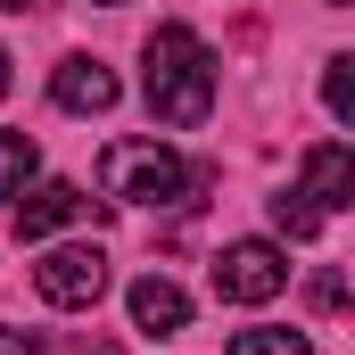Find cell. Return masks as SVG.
Instances as JSON below:
<instances>
[{
	"mask_svg": "<svg viewBox=\"0 0 355 355\" xmlns=\"http://www.w3.org/2000/svg\"><path fill=\"white\" fill-rule=\"evenodd\" d=\"M141 91H149L157 124H174V132L207 124V107H215V50L190 25H157L149 50H141Z\"/></svg>",
	"mask_w": 355,
	"mask_h": 355,
	"instance_id": "6da1fadb",
	"label": "cell"
},
{
	"mask_svg": "<svg viewBox=\"0 0 355 355\" xmlns=\"http://www.w3.org/2000/svg\"><path fill=\"white\" fill-rule=\"evenodd\" d=\"M207 190V166L174 157L166 141H107L99 149V198L116 207H190Z\"/></svg>",
	"mask_w": 355,
	"mask_h": 355,
	"instance_id": "7a4b0ae2",
	"label": "cell"
},
{
	"mask_svg": "<svg viewBox=\"0 0 355 355\" xmlns=\"http://www.w3.org/2000/svg\"><path fill=\"white\" fill-rule=\"evenodd\" d=\"M289 289V257L272 248V240H232L223 257H215V297L223 306H265Z\"/></svg>",
	"mask_w": 355,
	"mask_h": 355,
	"instance_id": "3957f363",
	"label": "cell"
},
{
	"mask_svg": "<svg viewBox=\"0 0 355 355\" xmlns=\"http://www.w3.org/2000/svg\"><path fill=\"white\" fill-rule=\"evenodd\" d=\"M33 281H42L50 306H99V289H107V257H99V240H75V248H50V257L33 265Z\"/></svg>",
	"mask_w": 355,
	"mask_h": 355,
	"instance_id": "277c9868",
	"label": "cell"
},
{
	"mask_svg": "<svg viewBox=\"0 0 355 355\" xmlns=\"http://www.w3.org/2000/svg\"><path fill=\"white\" fill-rule=\"evenodd\" d=\"M297 198L314 207V215H339L355 198V157H347V141H314L306 149V166H297Z\"/></svg>",
	"mask_w": 355,
	"mask_h": 355,
	"instance_id": "5b68a950",
	"label": "cell"
},
{
	"mask_svg": "<svg viewBox=\"0 0 355 355\" xmlns=\"http://www.w3.org/2000/svg\"><path fill=\"white\" fill-rule=\"evenodd\" d=\"M99 215V198L75 190V182H42L33 198H17V240H50V232H67V223H91Z\"/></svg>",
	"mask_w": 355,
	"mask_h": 355,
	"instance_id": "8992f818",
	"label": "cell"
},
{
	"mask_svg": "<svg viewBox=\"0 0 355 355\" xmlns=\"http://www.w3.org/2000/svg\"><path fill=\"white\" fill-rule=\"evenodd\" d=\"M50 99H58L67 116H107V107H116V75H107L99 58H58Z\"/></svg>",
	"mask_w": 355,
	"mask_h": 355,
	"instance_id": "52a82bcc",
	"label": "cell"
},
{
	"mask_svg": "<svg viewBox=\"0 0 355 355\" xmlns=\"http://www.w3.org/2000/svg\"><path fill=\"white\" fill-rule=\"evenodd\" d=\"M132 322L157 331V339H174V331H190V297H182L166 272H141L132 281Z\"/></svg>",
	"mask_w": 355,
	"mask_h": 355,
	"instance_id": "ba28073f",
	"label": "cell"
},
{
	"mask_svg": "<svg viewBox=\"0 0 355 355\" xmlns=\"http://www.w3.org/2000/svg\"><path fill=\"white\" fill-rule=\"evenodd\" d=\"M33 166H42V149H33L25 132H0V207H17V198H25Z\"/></svg>",
	"mask_w": 355,
	"mask_h": 355,
	"instance_id": "9c48e42d",
	"label": "cell"
},
{
	"mask_svg": "<svg viewBox=\"0 0 355 355\" xmlns=\"http://www.w3.org/2000/svg\"><path fill=\"white\" fill-rule=\"evenodd\" d=\"M322 107H331L339 124H355V58H347V50L322 67Z\"/></svg>",
	"mask_w": 355,
	"mask_h": 355,
	"instance_id": "30bf717a",
	"label": "cell"
},
{
	"mask_svg": "<svg viewBox=\"0 0 355 355\" xmlns=\"http://www.w3.org/2000/svg\"><path fill=\"white\" fill-rule=\"evenodd\" d=\"M232 355H314L297 331H232Z\"/></svg>",
	"mask_w": 355,
	"mask_h": 355,
	"instance_id": "8fae6325",
	"label": "cell"
},
{
	"mask_svg": "<svg viewBox=\"0 0 355 355\" xmlns=\"http://www.w3.org/2000/svg\"><path fill=\"white\" fill-rule=\"evenodd\" d=\"M272 223H281L289 240H314V232H322V215H314V207H306L297 190H281V198H272Z\"/></svg>",
	"mask_w": 355,
	"mask_h": 355,
	"instance_id": "7c38bea8",
	"label": "cell"
},
{
	"mask_svg": "<svg viewBox=\"0 0 355 355\" xmlns=\"http://www.w3.org/2000/svg\"><path fill=\"white\" fill-rule=\"evenodd\" d=\"M306 297H314L322 314H339V306H347V281H339V272H314V281H306Z\"/></svg>",
	"mask_w": 355,
	"mask_h": 355,
	"instance_id": "4fadbf2b",
	"label": "cell"
},
{
	"mask_svg": "<svg viewBox=\"0 0 355 355\" xmlns=\"http://www.w3.org/2000/svg\"><path fill=\"white\" fill-rule=\"evenodd\" d=\"M0 355H42V339H33V331H17V322H0Z\"/></svg>",
	"mask_w": 355,
	"mask_h": 355,
	"instance_id": "5bb4252c",
	"label": "cell"
},
{
	"mask_svg": "<svg viewBox=\"0 0 355 355\" xmlns=\"http://www.w3.org/2000/svg\"><path fill=\"white\" fill-rule=\"evenodd\" d=\"M0 8H8V17H25V8H50V0H0Z\"/></svg>",
	"mask_w": 355,
	"mask_h": 355,
	"instance_id": "9a60e30c",
	"label": "cell"
},
{
	"mask_svg": "<svg viewBox=\"0 0 355 355\" xmlns=\"http://www.w3.org/2000/svg\"><path fill=\"white\" fill-rule=\"evenodd\" d=\"M0 99H8V50H0Z\"/></svg>",
	"mask_w": 355,
	"mask_h": 355,
	"instance_id": "2e32d148",
	"label": "cell"
},
{
	"mask_svg": "<svg viewBox=\"0 0 355 355\" xmlns=\"http://www.w3.org/2000/svg\"><path fill=\"white\" fill-rule=\"evenodd\" d=\"M322 8H347V0H322Z\"/></svg>",
	"mask_w": 355,
	"mask_h": 355,
	"instance_id": "e0dca14e",
	"label": "cell"
},
{
	"mask_svg": "<svg viewBox=\"0 0 355 355\" xmlns=\"http://www.w3.org/2000/svg\"><path fill=\"white\" fill-rule=\"evenodd\" d=\"M107 8H116V0H107Z\"/></svg>",
	"mask_w": 355,
	"mask_h": 355,
	"instance_id": "ac0fdd59",
	"label": "cell"
}]
</instances>
